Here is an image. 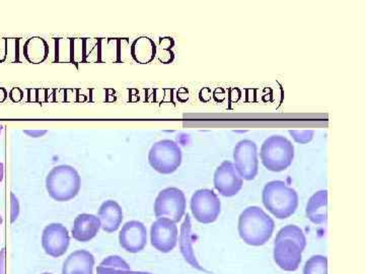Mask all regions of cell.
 <instances>
[{
  "label": "cell",
  "instance_id": "6da1fadb",
  "mask_svg": "<svg viewBox=\"0 0 365 274\" xmlns=\"http://www.w3.org/2000/svg\"><path fill=\"white\" fill-rule=\"evenodd\" d=\"M307 239L302 228L294 225H285L276 235L274 243V260L285 271L299 269Z\"/></svg>",
  "mask_w": 365,
  "mask_h": 274
},
{
  "label": "cell",
  "instance_id": "2e32d148",
  "mask_svg": "<svg viewBox=\"0 0 365 274\" xmlns=\"http://www.w3.org/2000/svg\"><path fill=\"white\" fill-rule=\"evenodd\" d=\"M95 257L86 250H78L64 261L62 274H93Z\"/></svg>",
  "mask_w": 365,
  "mask_h": 274
},
{
  "label": "cell",
  "instance_id": "f1b7e54d",
  "mask_svg": "<svg viewBox=\"0 0 365 274\" xmlns=\"http://www.w3.org/2000/svg\"><path fill=\"white\" fill-rule=\"evenodd\" d=\"M2 129H4V127H2V125H0V134H1Z\"/></svg>",
  "mask_w": 365,
  "mask_h": 274
},
{
  "label": "cell",
  "instance_id": "83f0119b",
  "mask_svg": "<svg viewBox=\"0 0 365 274\" xmlns=\"http://www.w3.org/2000/svg\"><path fill=\"white\" fill-rule=\"evenodd\" d=\"M2 223H4V218H2V215H0V225H2Z\"/></svg>",
  "mask_w": 365,
  "mask_h": 274
},
{
  "label": "cell",
  "instance_id": "8fae6325",
  "mask_svg": "<svg viewBox=\"0 0 365 274\" xmlns=\"http://www.w3.org/2000/svg\"><path fill=\"white\" fill-rule=\"evenodd\" d=\"M179 230L177 223L168 218H158L150 228V242L153 248L162 253H170L177 246Z\"/></svg>",
  "mask_w": 365,
  "mask_h": 274
},
{
  "label": "cell",
  "instance_id": "44dd1931",
  "mask_svg": "<svg viewBox=\"0 0 365 274\" xmlns=\"http://www.w3.org/2000/svg\"><path fill=\"white\" fill-rule=\"evenodd\" d=\"M97 274H151L132 270L129 264L118 255L107 257L97 268Z\"/></svg>",
  "mask_w": 365,
  "mask_h": 274
},
{
  "label": "cell",
  "instance_id": "ba28073f",
  "mask_svg": "<svg viewBox=\"0 0 365 274\" xmlns=\"http://www.w3.org/2000/svg\"><path fill=\"white\" fill-rule=\"evenodd\" d=\"M190 208L197 222L204 225L215 223L222 213L220 199L210 189L197 190L192 196Z\"/></svg>",
  "mask_w": 365,
  "mask_h": 274
},
{
  "label": "cell",
  "instance_id": "5bb4252c",
  "mask_svg": "<svg viewBox=\"0 0 365 274\" xmlns=\"http://www.w3.org/2000/svg\"><path fill=\"white\" fill-rule=\"evenodd\" d=\"M101 225L100 218L97 215L81 213L74 220L72 237L78 242H90L98 235Z\"/></svg>",
  "mask_w": 365,
  "mask_h": 274
},
{
  "label": "cell",
  "instance_id": "9c48e42d",
  "mask_svg": "<svg viewBox=\"0 0 365 274\" xmlns=\"http://www.w3.org/2000/svg\"><path fill=\"white\" fill-rule=\"evenodd\" d=\"M235 166L242 180L252 181L259 172L258 148L251 139H242L234 148Z\"/></svg>",
  "mask_w": 365,
  "mask_h": 274
},
{
  "label": "cell",
  "instance_id": "30bf717a",
  "mask_svg": "<svg viewBox=\"0 0 365 274\" xmlns=\"http://www.w3.org/2000/svg\"><path fill=\"white\" fill-rule=\"evenodd\" d=\"M71 244L68 230L62 223H50L46 225L42 234V247L45 253L59 258L66 253Z\"/></svg>",
  "mask_w": 365,
  "mask_h": 274
},
{
  "label": "cell",
  "instance_id": "7c38bea8",
  "mask_svg": "<svg viewBox=\"0 0 365 274\" xmlns=\"http://www.w3.org/2000/svg\"><path fill=\"white\" fill-rule=\"evenodd\" d=\"M213 183H215V189L222 196L232 197L241 191L244 180L237 172L235 163L230 161H225L216 169Z\"/></svg>",
  "mask_w": 365,
  "mask_h": 274
},
{
  "label": "cell",
  "instance_id": "e0dca14e",
  "mask_svg": "<svg viewBox=\"0 0 365 274\" xmlns=\"http://www.w3.org/2000/svg\"><path fill=\"white\" fill-rule=\"evenodd\" d=\"M180 251L185 260L188 262L192 268L198 269L200 271H206L202 266L199 264L197 260L195 253H194L193 244H194V235L192 232L191 216L187 213L185 218L184 223L181 225V234H180L179 239Z\"/></svg>",
  "mask_w": 365,
  "mask_h": 274
},
{
  "label": "cell",
  "instance_id": "5b68a950",
  "mask_svg": "<svg viewBox=\"0 0 365 274\" xmlns=\"http://www.w3.org/2000/svg\"><path fill=\"white\" fill-rule=\"evenodd\" d=\"M260 158L264 167L271 172H283L292 166L294 158V146L287 137H268L260 150Z\"/></svg>",
  "mask_w": 365,
  "mask_h": 274
},
{
  "label": "cell",
  "instance_id": "4316f807",
  "mask_svg": "<svg viewBox=\"0 0 365 274\" xmlns=\"http://www.w3.org/2000/svg\"><path fill=\"white\" fill-rule=\"evenodd\" d=\"M4 163L0 162V183H1L2 180H4Z\"/></svg>",
  "mask_w": 365,
  "mask_h": 274
},
{
  "label": "cell",
  "instance_id": "cb8c5ba5",
  "mask_svg": "<svg viewBox=\"0 0 365 274\" xmlns=\"http://www.w3.org/2000/svg\"><path fill=\"white\" fill-rule=\"evenodd\" d=\"M11 223L16 222L20 215V203L14 193L11 194Z\"/></svg>",
  "mask_w": 365,
  "mask_h": 274
},
{
  "label": "cell",
  "instance_id": "7a4b0ae2",
  "mask_svg": "<svg viewBox=\"0 0 365 274\" xmlns=\"http://www.w3.org/2000/svg\"><path fill=\"white\" fill-rule=\"evenodd\" d=\"M275 223L259 206L245 209L239 218L240 237L250 246H263L272 237Z\"/></svg>",
  "mask_w": 365,
  "mask_h": 274
},
{
  "label": "cell",
  "instance_id": "d4e9b609",
  "mask_svg": "<svg viewBox=\"0 0 365 274\" xmlns=\"http://www.w3.org/2000/svg\"><path fill=\"white\" fill-rule=\"evenodd\" d=\"M0 274H6V248L0 251Z\"/></svg>",
  "mask_w": 365,
  "mask_h": 274
},
{
  "label": "cell",
  "instance_id": "52a82bcc",
  "mask_svg": "<svg viewBox=\"0 0 365 274\" xmlns=\"http://www.w3.org/2000/svg\"><path fill=\"white\" fill-rule=\"evenodd\" d=\"M186 196L181 189L169 187L158 193L155 201V215L157 218H168L175 223L181 222L186 213Z\"/></svg>",
  "mask_w": 365,
  "mask_h": 274
},
{
  "label": "cell",
  "instance_id": "3957f363",
  "mask_svg": "<svg viewBox=\"0 0 365 274\" xmlns=\"http://www.w3.org/2000/svg\"><path fill=\"white\" fill-rule=\"evenodd\" d=\"M264 206L275 218L285 220L290 218L299 208V194L283 181L267 183L262 192Z\"/></svg>",
  "mask_w": 365,
  "mask_h": 274
},
{
  "label": "cell",
  "instance_id": "d6986e66",
  "mask_svg": "<svg viewBox=\"0 0 365 274\" xmlns=\"http://www.w3.org/2000/svg\"><path fill=\"white\" fill-rule=\"evenodd\" d=\"M131 56L140 64H150L157 55V45L148 37H140L131 45Z\"/></svg>",
  "mask_w": 365,
  "mask_h": 274
},
{
  "label": "cell",
  "instance_id": "ffe728a7",
  "mask_svg": "<svg viewBox=\"0 0 365 274\" xmlns=\"http://www.w3.org/2000/svg\"><path fill=\"white\" fill-rule=\"evenodd\" d=\"M24 55L30 64H42L49 55V45L43 38H31L24 46Z\"/></svg>",
  "mask_w": 365,
  "mask_h": 274
},
{
  "label": "cell",
  "instance_id": "484cf974",
  "mask_svg": "<svg viewBox=\"0 0 365 274\" xmlns=\"http://www.w3.org/2000/svg\"><path fill=\"white\" fill-rule=\"evenodd\" d=\"M25 134L30 137H34V138H39V137L44 136L45 134H47V131H25Z\"/></svg>",
  "mask_w": 365,
  "mask_h": 274
},
{
  "label": "cell",
  "instance_id": "603a6c76",
  "mask_svg": "<svg viewBox=\"0 0 365 274\" xmlns=\"http://www.w3.org/2000/svg\"><path fill=\"white\" fill-rule=\"evenodd\" d=\"M290 136L294 139L295 143L307 144L311 143L314 138V131H290Z\"/></svg>",
  "mask_w": 365,
  "mask_h": 274
},
{
  "label": "cell",
  "instance_id": "8992f818",
  "mask_svg": "<svg viewBox=\"0 0 365 274\" xmlns=\"http://www.w3.org/2000/svg\"><path fill=\"white\" fill-rule=\"evenodd\" d=\"M182 155L181 148L176 141L163 139L151 146L148 153V163L153 170L163 175L176 172L181 166Z\"/></svg>",
  "mask_w": 365,
  "mask_h": 274
},
{
  "label": "cell",
  "instance_id": "277c9868",
  "mask_svg": "<svg viewBox=\"0 0 365 274\" xmlns=\"http://www.w3.org/2000/svg\"><path fill=\"white\" fill-rule=\"evenodd\" d=\"M81 188V178L72 166H57L46 178L48 194L53 201L58 203H67L76 198Z\"/></svg>",
  "mask_w": 365,
  "mask_h": 274
},
{
  "label": "cell",
  "instance_id": "4fadbf2b",
  "mask_svg": "<svg viewBox=\"0 0 365 274\" xmlns=\"http://www.w3.org/2000/svg\"><path fill=\"white\" fill-rule=\"evenodd\" d=\"M120 246L129 253H139L148 244V230L138 220L125 223L119 234Z\"/></svg>",
  "mask_w": 365,
  "mask_h": 274
},
{
  "label": "cell",
  "instance_id": "ac0fdd59",
  "mask_svg": "<svg viewBox=\"0 0 365 274\" xmlns=\"http://www.w3.org/2000/svg\"><path fill=\"white\" fill-rule=\"evenodd\" d=\"M307 218L314 225H324L328 218V191L316 192L307 204Z\"/></svg>",
  "mask_w": 365,
  "mask_h": 274
},
{
  "label": "cell",
  "instance_id": "9a60e30c",
  "mask_svg": "<svg viewBox=\"0 0 365 274\" xmlns=\"http://www.w3.org/2000/svg\"><path fill=\"white\" fill-rule=\"evenodd\" d=\"M98 218H100L103 230L112 234L118 230L123 222V210L117 201H107L98 208Z\"/></svg>",
  "mask_w": 365,
  "mask_h": 274
},
{
  "label": "cell",
  "instance_id": "f546056e",
  "mask_svg": "<svg viewBox=\"0 0 365 274\" xmlns=\"http://www.w3.org/2000/svg\"><path fill=\"white\" fill-rule=\"evenodd\" d=\"M42 274H52V273H42Z\"/></svg>",
  "mask_w": 365,
  "mask_h": 274
},
{
  "label": "cell",
  "instance_id": "7402d4cb",
  "mask_svg": "<svg viewBox=\"0 0 365 274\" xmlns=\"http://www.w3.org/2000/svg\"><path fill=\"white\" fill-rule=\"evenodd\" d=\"M304 274H328V259L322 255H314L307 261Z\"/></svg>",
  "mask_w": 365,
  "mask_h": 274
}]
</instances>
